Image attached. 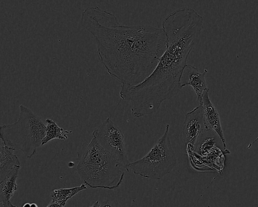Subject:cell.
Here are the masks:
<instances>
[{"instance_id": "1", "label": "cell", "mask_w": 258, "mask_h": 207, "mask_svg": "<svg viewBox=\"0 0 258 207\" xmlns=\"http://www.w3.org/2000/svg\"><path fill=\"white\" fill-rule=\"evenodd\" d=\"M82 26L95 38L100 60L121 84L135 86L154 70L166 46L162 28L121 24L113 14L97 6L81 14Z\"/></svg>"}, {"instance_id": "2", "label": "cell", "mask_w": 258, "mask_h": 207, "mask_svg": "<svg viewBox=\"0 0 258 207\" xmlns=\"http://www.w3.org/2000/svg\"><path fill=\"white\" fill-rule=\"evenodd\" d=\"M162 28L166 46L154 70L139 84L120 87V97L131 101V113L136 118L156 113L164 101L179 92L188 57L200 41L203 18L193 9L183 7L168 15Z\"/></svg>"}, {"instance_id": "3", "label": "cell", "mask_w": 258, "mask_h": 207, "mask_svg": "<svg viewBox=\"0 0 258 207\" xmlns=\"http://www.w3.org/2000/svg\"><path fill=\"white\" fill-rule=\"evenodd\" d=\"M77 156L76 171L85 185L93 189L115 190L122 183V168L94 137L82 144Z\"/></svg>"}, {"instance_id": "4", "label": "cell", "mask_w": 258, "mask_h": 207, "mask_svg": "<svg viewBox=\"0 0 258 207\" xmlns=\"http://www.w3.org/2000/svg\"><path fill=\"white\" fill-rule=\"evenodd\" d=\"M19 109L16 122L1 126V140L6 146L20 150L27 158H31L42 144L46 126L28 107L21 105Z\"/></svg>"}, {"instance_id": "5", "label": "cell", "mask_w": 258, "mask_h": 207, "mask_svg": "<svg viewBox=\"0 0 258 207\" xmlns=\"http://www.w3.org/2000/svg\"><path fill=\"white\" fill-rule=\"evenodd\" d=\"M170 125L166 124L164 134L142 158L126 167L127 172L153 180H160L169 174L177 164V159L169 135Z\"/></svg>"}, {"instance_id": "6", "label": "cell", "mask_w": 258, "mask_h": 207, "mask_svg": "<svg viewBox=\"0 0 258 207\" xmlns=\"http://www.w3.org/2000/svg\"><path fill=\"white\" fill-rule=\"evenodd\" d=\"M98 143L124 169L130 163L125 147L124 136L120 129L107 118L92 133Z\"/></svg>"}, {"instance_id": "7", "label": "cell", "mask_w": 258, "mask_h": 207, "mask_svg": "<svg viewBox=\"0 0 258 207\" xmlns=\"http://www.w3.org/2000/svg\"><path fill=\"white\" fill-rule=\"evenodd\" d=\"M207 130L209 129L205 124L202 107L199 105L185 115L182 129L184 144L193 150L197 140Z\"/></svg>"}, {"instance_id": "8", "label": "cell", "mask_w": 258, "mask_h": 207, "mask_svg": "<svg viewBox=\"0 0 258 207\" xmlns=\"http://www.w3.org/2000/svg\"><path fill=\"white\" fill-rule=\"evenodd\" d=\"M207 72V69H204L203 72H201L194 66L187 64L180 77V88L186 86H190L195 92L199 105L202 104L204 91L208 89L205 78Z\"/></svg>"}, {"instance_id": "9", "label": "cell", "mask_w": 258, "mask_h": 207, "mask_svg": "<svg viewBox=\"0 0 258 207\" xmlns=\"http://www.w3.org/2000/svg\"><path fill=\"white\" fill-rule=\"evenodd\" d=\"M209 91V89L204 91L202 104L200 105L202 107L205 124L208 129L211 130L217 134L222 142L224 149L227 150L219 114L210 99Z\"/></svg>"}, {"instance_id": "10", "label": "cell", "mask_w": 258, "mask_h": 207, "mask_svg": "<svg viewBox=\"0 0 258 207\" xmlns=\"http://www.w3.org/2000/svg\"><path fill=\"white\" fill-rule=\"evenodd\" d=\"M20 166H16L0 182L1 207H8L10 199L17 189L16 183Z\"/></svg>"}, {"instance_id": "11", "label": "cell", "mask_w": 258, "mask_h": 207, "mask_svg": "<svg viewBox=\"0 0 258 207\" xmlns=\"http://www.w3.org/2000/svg\"><path fill=\"white\" fill-rule=\"evenodd\" d=\"M15 150L5 145L1 140L0 145V181H2L11 170L16 166H20Z\"/></svg>"}, {"instance_id": "12", "label": "cell", "mask_w": 258, "mask_h": 207, "mask_svg": "<svg viewBox=\"0 0 258 207\" xmlns=\"http://www.w3.org/2000/svg\"><path fill=\"white\" fill-rule=\"evenodd\" d=\"M219 136L211 130L204 131L197 140L193 150L199 155L207 156L217 146V138Z\"/></svg>"}, {"instance_id": "13", "label": "cell", "mask_w": 258, "mask_h": 207, "mask_svg": "<svg viewBox=\"0 0 258 207\" xmlns=\"http://www.w3.org/2000/svg\"><path fill=\"white\" fill-rule=\"evenodd\" d=\"M45 135L43 138L41 145L45 144L48 141L54 139H59L66 140L68 139L67 134L71 133L72 131L64 130L62 128L59 127L55 122L50 119H46Z\"/></svg>"}, {"instance_id": "14", "label": "cell", "mask_w": 258, "mask_h": 207, "mask_svg": "<svg viewBox=\"0 0 258 207\" xmlns=\"http://www.w3.org/2000/svg\"><path fill=\"white\" fill-rule=\"evenodd\" d=\"M87 189L86 185L82 184L77 187L60 188L53 190L50 193L51 200L59 201L66 204L67 201L78 192Z\"/></svg>"}, {"instance_id": "15", "label": "cell", "mask_w": 258, "mask_h": 207, "mask_svg": "<svg viewBox=\"0 0 258 207\" xmlns=\"http://www.w3.org/2000/svg\"><path fill=\"white\" fill-rule=\"evenodd\" d=\"M66 204L64 203L51 200L50 203L46 207H63Z\"/></svg>"}, {"instance_id": "16", "label": "cell", "mask_w": 258, "mask_h": 207, "mask_svg": "<svg viewBox=\"0 0 258 207\" xmlns=\"http://www.w3.org/2000/svg\"><path fill=\"white\" fill-rule=\"evenodd\" d=\"M100 207H114L113 204L109 200L103 201L100 204Z\"/></svg>"}, {"instance_id": "17", "label": "cell", "mask_w": 258, "mask_h": 207, "mask_svg": "<svg viewBox=\"0 0 258 207\" xmlns=\"http://www.w3.org/2000/svg\"><path fill=\"white\" fill-rule=\"evenodd\" d=\"M89 207H100V203L99 201H97L92 205Z\"/></svg>"}, {"instance_id": "18", "label": "cell", "mask_w": 258, "mask_h": 207, "mask_svg": "<svg viewBox=\"0 0 258 207\" xmlns=\"http://www.w3.org/2000/svg\"><path fill=\"white\" fill-rule=\"evenodd\" d=\"M74 165H75L74 163H73L72 162H70L68 163V167L72 168L74 166Z\"/></svg>"}, {"instance_id": "19", "label": "cell", "mask_w": 258, "mask_h": 207, "mask_svg": "<svg viewBox=\"0 0 258 207\" xmlns=\"http://www.w3.org/2000/svg\"><path fill=\"white\" fill-rule=\"evenodd\" d=\"M30 206H31V203L27 202V203H25V204H24L22 207H30Z\"/></svg>"}, {"instance_id": "20", "label": "cell", "mask_w": 258, "mask_h": 207, "mask_svg": "<svg viewBox=\"0 0 258 207\" xmlns=\"http://www.w3.org/2000/svg\"><path fill=\"white\" fill-rule=\"evenodd\" d=\"M8 207H19V206L13 205L11 202H10L9 203Z\"/></svg>"}, {"instance_id": "21", "label": "cell", "mask_w": 258, "mask_h": 207, "mask_svg": "<svg viewBox=\"0 0 258 207\" xmlns=\"http://www.w3.org/2000/svg\"><path fill=\"white\" fill-rule=\"evenodd\" d=\"M30 207H38V205L35 203H31Z\"/></svg>"}]
</instances>
